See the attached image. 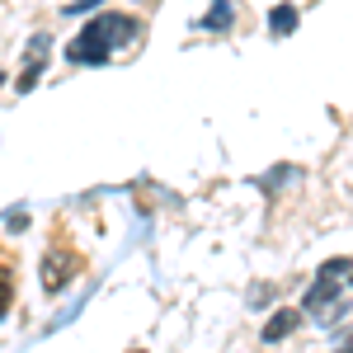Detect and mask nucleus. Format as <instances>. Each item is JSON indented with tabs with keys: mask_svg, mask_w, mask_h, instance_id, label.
Returning <instances> with one entry per match:
<instances>
[{
	"mask_svg": "<svg viewBox=\"0 0 353 353\" xmlns=\"http://www.w3.org/2000/svg\"><path fill=\"white\" fill-rule=\"evenodd\" d=\"M109 52H113L109 38H104V33H99L94 24L81 28V38H76V43L66 48V57H71L76 66H104V61H109Z\"/></svg>",
	"mask_w": 353,
	"mask_h": 353,
	"instance_id": "obj_1",
	"label": "nucleus"
},
{
	"mask_svg": "<svg viewBox=\"0 0 353 353\" xmlns=\"http://www.w3.org/2000/svg\"><path fill=\"white\" fill-rule=\"evenodd\" d=\"M48 57H52V33H33L28 48H24V76H19V90H33V85H38Z\"/></svg>",
	"mask_w": 353,
	"mask_h": 353,
	"instance_id": "obj_2",
	"label": "nucleus"
},
{
	"mask_svg": "<svg viewBox=\"0 0 353 353\" xmlns=\"http://www.w3.org/2000/svg\"><path fill=\"white\" fill-rule=\"evenodd\" d=\"M90 24L109 38V48H123V43H132V38H137V24L128 19V14H99V19H90Z\"/></svg>",
	"mask_w": 353,
	"mask_h": 353,
	"instance_id": "obj_3",
	"label": "nucleus"
},
{
	"mask_svg": "<svg viewBox=\"0 0 353 353\" xmlns=\"http://www.w3.org/2000/svg\"><path fill=\"white\" fill-rule=\"evenodd\" d=\"M71 273H76V259H71V254H48V259H43V288H48V292H61Z\"/></svg>",
	"mask_w": 353,
	"mask_h": 353,
	"instance_id": "obj_4",
	"label": "nucleus"
},
{
	"mask_svg": "<svg viewBox=\"0 0 353 353\" xmlns=\"http://www.w3.org/2000/svg\"><path fill=\"white\" fill-rule=\"evenodd\" d=\"M334 297H339V288H334L330 278H316V283H311V292H306V311H316V316H321V311L334 306Z\"/></svg>",
	"mask_w": 353,
	"mask_h": 353,
	"instance_id": "obj_5",
	"label": "nucleus"
},
{
	"mask_svg": "<svg viewBox=\"0 0 353 353\" xmlns=\"http://www.w3.org/2000/svg\"><path fill=\"white\" fill-rule=\"evenodd\" d=\"M297 321H301V311H273V316H269V325H264V339H269V344L288 339V334L297 330Z\"/></svg>",
	"mask_w": 353,
	"mask_h": 353,
	"instance_id": "obj_6",
	"label": "nucleus"
},
{
	"mask_svg": "<svg viewBox=\"0 0 353 353\" xmlns=\"http://www.w3.org/2000/svg\"><path fill=\"white\" fill-rule=\"evenodd\" d=\"M269 28L278 33V38H288V33H297V10H292V5H278V10L269 14Z\"/></svg>",
	"mask_w": 353,
	"mask_h": 353,
	"instance_id": "obj_7",
	"label": "nucleus"
},
{
	"mask_svg": "<svg viewBox=\"0 0 353 353\" xmlns=\"http://www.w3.org/2000/svg\"><path fill=\"white\" fill-rule=\"evenodd\" d=\"M344 273H353V259H330L325 269H321V278H330V283H334V278H344Z\"/></svg>",
	"mask_w": 353,
	"mask_h": 353,
	"instance_id": "obj_8",
	"label": "nucleus"
},
{
	"mask_svg": "<svg viewBox=\"0 0 353 353\" xmlns=\"http://www.w3.org/2000/svg\"><path fill=\"white\" fill-rule=\"evenodd\" d=\"M226 24H231V10H226V5H221V0H217V10H212V19H208V24H203V28H212V33H221V28H226Z\"/></svg>",
	"mask_w": 353,
	"mask_h": 353,
	"instance_id": "obj_9",
	"label": "nucleus"
},
{
	"mask_svg": "<svg viewBox=\"0 0 353 353\" xmlns=\"http://www.w3.org/2000/svg\"><path fill=\"white\" fill-rule=\"evenodd\" d=\"M273 297V288H264V283H259V288H254V292H250V301H254V306H264V301Z\"/></svg>",
	"mask_w": 353,
	"mask_h": 353,
	"instance_id": "obj_10",
	"label": "nucleus"
},
{
	"mask_svg": "<svg viewBox=\"0 0 353 353\" xmlns=\"http://www.w3.org/2000/svg\"><path fill=\"white\" fill-rule=\"evenodd\" d=\"M339 353H353V334H344V344H339Z\"/></svg>",
	"mask_w": 353,
	"mask_h": 353,
	"instance_id": "obj_11",
	"label": "nucleus"
},
{
	"mask_svg": "<svg viewBox=\"0 0 353 353\" xmlns=\"http://www.w3.org/2000/svg\"><path fill=\"white\" fill-rule=\"evenodd\" d=\"M81 5H99V0H76V5H71V10H81Z\"/></svg>",
	"mask_w": 353,
	"mask_h": 353,
	"instance_id": "obj_12",
	"label": "nucleus"
},
{
	"mask_svg": "<svg viewBox=\"0 0 353 353\" xmlns=\"http://www.w3.org/2000/svg\"><path fill=\"white\" fill-rule=\"evenodd\" d=\"M0 85H5V76H0Z\"/></svg>",
	"mask_w": 353,
	"mask_h": 353,
	"instance_id": "obj_13",
	"label": "nucleus"
}]
</instances>
